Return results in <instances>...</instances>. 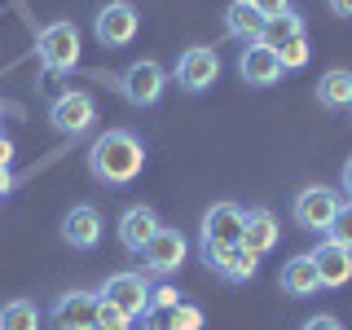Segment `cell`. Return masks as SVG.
Wrapping results in <instances>:
<instances>
[{
    "mask_svg": "<svg viewBox=\"0 0 352 330\" xmlns=\"http://www.w3.org/2000/svg\"><path fill=\"white\" fill-rule=\"evenodd\" d=\"M141 330H176V308H146L141 313Z\"/></svg>",
    "mask_w": 352,
    "mask_h": 330,
    "instance_id": "obj_24",
    "label": "cell"
},
{
    "mask_svg": "<svg viewBox=\"0 0 352 330\" xmlns=\"http://www.w3.org/2000/svg\"><path fill=\"white\" fill-rule=\"evenodd\" d=\"M93 36L102 49H128L141 36V9L132 0H110L93 14Z\"/></svg>",
    "mask_w": 352,
    "mask_h": 330,
    "instance_id": "obj_5",
    "label": "cell"
},
{
    "mask_svg": "<svg viewBox=\"0 0 352 330\" xmlns=\"http://www.w3.org/2000/svg\"><path fill=\"white\" fill-rule=\"evenodd\" d=\"M9 190H14V172H9V168H0V203L9 198Z\"/></svg>",
    "mask_w": 352,
    "mask_h": 330,
    "instance_id": "obj_32",
    "label": "cell"
},
{
    "mask_svg": "<svg viewBox=\"0 0 352 330\" xmlns=\"http://www.w3.org/2000/svg\"><path fill=\"white\" fill-rule=\"evenodd\" d=\"M97 330H137L132 322H119V326H97Z\"/></svg>",
    "mask_w": 352,
    "mask_h": 330,
    "instance_id": "obj_33",
    "label": "cell"
},
{
    "mask_svg": "<svg viewBox=\"0 0 352 330\" xmlns=\"http://www.w3.org/2000/svg\"><path fill=\"white\" fill-rule=\"evenodd\" d=\"M150 295H154V286L146 282V273L124 269V273H110V278L102 282L97 300L110 304L119 317H128V322H141V313L150 308Z\"/></svg>",
    "mask_w": 352,
    "mask_h": 330,
    "instance_id": "obj_4",
    "label": "cell"
},
{
    "mask_svg": "<svg viewBox=\"0 0 352 330\" xmlns=\"http://www.w3.org/2000/svg\"><path fill=\"white\" fill-rule=\"evenodd\" d=\"M203 264L216 273L220 282H234V286H242V282H251L260 273V256H251L247 247H203Z\"/></svg>",
    "mask_w": 352,
    "mask_h": 330,
    "instance_id": "obj_13",
    "label": "cell"
},
{
    "mask_svg": "<svg viewBox=\"0 0 352 330\" xmlns=\"http://www.w3.org/2000/svg\"><path fill=\"white\" fill-rule=\"evenodd\" d=\"M40 308L36 300H9L0 304V330H40Z\"/></svg>",
    "mask_w": 352,
    "mask_h": 330,
    "instance_id": "obj_22",
    "label": "cell"
},
{
    "mask_svg": "<svg viewBox=\"0 0 352 330\" xmlns=\"http://www.w3.org/2000/svg\"><path fill=\"white\" fill-rule=\"evenodd\" d=\"M313 256V269L317 278H322V286H330V291H339V286L352 282V251L339 247V242H317V251H308Z\"/></svg>",
    "mask_w": 352,
    "mask_h": 330,
    "instance_id": "obj_18",
    "label": "cell"
},
{
    "mask_svg": "<svg viewBox=\"0 0 352 330\" xmlns=\"http://www.w3.org/2000/svg\"><path fill=\"white\" fill-rule=\"evenodd\" d=\"M278 242H282V225L269 207H251V212L242 216V247H247L251 256H269Z\"/></svg>",
    "mask_w": 352,
    "mask_h": 330,
    "instance_id": "obj_17",
    "label": "cell"
},
{
    "mask_svg": "<svg viewBox=\"0 0 352 330\" xmlns=\"http://www.w3.org/2000/svg\"><path fill=\"white\" fill-rule=\"evenodd\" d=\"M150 304H154V308H181L185 300H181V291H176V286H154Z\"/></svg>",
    "mask_w": 352,
    "mask_h": 330,
    "instance_id": "obj_26",
    "label": "cell"
},
{
    "mask_svg": "<svg viewBox=\"0 0 352 330\" xmlns=\"http://www.w3.org/2000/svg\"><path fill=\"white\" fill-rule=\"evenodd\" d=\"M53 330H97V291H66L49 308Z\"/></svg>",
    "mask_w": 352,
    "mask_h": 330,
    "instance_id": "obj_15",
    "label": "cell"
},
{
    "mask_svg": "<svg viewBox=\"0 0 352 330\" xmlns=\"http://www.w3.org/2000/svg\"><path fill=\"white\" fill-rule=\"evenodd\" d=\"M251 5H256L264 18H282V14H295V9H291V0H251Z\"/></svg>",
    "mask_w": 352,
    "mask_h": 330,
    "instance_id": "obj_27",
    "label": "cell"
},
{
    "mask_svg": "<svg viewBox=\"0 0 352 330\" xmlns=\"http://www.w3.org/2000/svg\"><path fill=\"white\" fill-rule=\"evenodd\" d=\"M317 106L352 110V71H348V66H330L322 80H317Z\"/></svg>",
    "mask_w": 352,
    "mask_h": 330,
    "instance_id": "obj_21",
    "label": "cell"
},
{
    "mask_svg": "<svg viewBox=\"0 0 352 330\" xmlns=\"http://www.w3.org/2000/svg\"><path fill=\"white\" fill-rule=\"evenodd\" d=\"M339 207H344V198H339L335 190H330V185H308V190H300V194H295V203H291V216H295V225H300V229L326 234Z\"/></svg>",
    "mask_w": 352,
    "mask_h": 330,
    "instance_id": "obj_8",
    "label": "cell"
},
{
    "mask_svg": "<svg viewBox=\"0 0 352 330\" xmlns=\"http://www.w3.org/2000/svg\"><path fill=\"white\" fill-rule=\"evenodd\" d=\"M172 75L185 93H207V88L220 80V53L207 49V44H194V49H185L181 58H176Z\"/></svg>",
    "mask_w": 352,
    "mask_h": 330,
    "instance_id": "obj_10",
    "label": "cell"
},
{
    "mask_svg": "<svg viewBox=\"0 0 352 330\" xmlns=\"http://www.w3.org/2000/svg\"><path fill=\"white\" fill-rule=\"evenodd\" d=\"M339 190L348 194V203H352V159L344 163V172H339Z\"/></svg>",
    "mask_w": 352,
    "mask_h": 330,
    "instance_id": "obj_31",
    "label": "cell"
},
{
    "mask_svg": "<svg viewBox=\"0 0 352 330\" xmlns=\"http://www.w3.org/2000/svg\"><path fill=\"white\" fill-rule=\"evenodd\" d=\"M185 256H190V242H185V234L163 225L159 234L150 238V247L141 251V269L154 273V278H172V273L185 264Z\"/></svg>",
    "mask_w": 352,
    "mask_h": 330,
    "instance_id": "obj_9",
    "label": "cell"
},
{
    "mask_svg": "<svg viewBox=\"0 0 352 330\" xmlns=\"http://www.w3.org/2000/svg\"><path fill=\"white\" fill-rule=\"evenodd\" d=\"M264 18L251 0H229V9H225V31L234 40H242V44H256L260 36H264Z\"/></svg>",
    "mask_w": 352,
    "mask_h": 330,
    "instance_id": "obj_20",
    "label": "cell"
},
{
    "mask_svg": "<svg viewBox=\"0 0 352 330\" xmlns=\"http://www.w3.org/2000/svg\"><path fill=\"white\" fill-rule=\"evenodd\" d=\"M326 238L352 251V203H344V207L335 212V220H330V229H326Z\"/></svg>",
    "mask_w": 352,
    "mask_h": 330,
    "instance_id": "obj_23",
    "label": "cell"
},
{
    "mask_svg": "<svg viewBox=\"0 0 352 330\" xmlns=\"http://www.w3.org/2000/svg\"><path fill=\"white\" fill-rule=\"evenodd\" d=\"M97 124V102H93V93H62L58 102L49 106V128L58 132V137H84L88 128Z\"/></svg>",
    "mask_w": 352,
    "mask_h": 330,
    "instance_id": "obj_7",
    "label": "cell"
},
{
    "mask_svg": "<svg viewBox=\"0 0 352 330\" xmlns=\"http://www.w3.org/2000/svg\"><path fill=\"white\" fill-rule=\"evenodd\" d=\"M14 154H18V146L9 137H0V168H14Z\"/></svg>",
    "mask_w": 352,
    "mask_h": 330,
    "instance_id": "obj_29",
    "label": "cell"
},
{
    "mask_svg": "<svg viewBox=\"0 0 352 330\" xmlns=\"http://www.w3.org/2000/svg\"><path fill=\"white\" fill-rule=\"evenodd\" d=\"M36 58L49 75H71L80 66V27L75 22H49L36 36Z\"/></svg>",
    "mask_w": 352,
    "mask_h": 330,
    "instance_id": "obj_3",
    "label": "cell"
},
{
    "mask_svg": "<svg viewBox=\"0 0 352 330\" xmlns=\"http://www.w3.org/2000/svg\"><path fill=\"white\" fill-rule=\"evenodd\" d=\"M176 330H203V308H198V304H181V308H176Z\"/></svg>",
    "mask_w": 352,
    "mask_h": 330,
    "instance_id": "obj_25",
    "label": "cell"
},
{
    "mask_svg": "<svg viewBox=\"0 0 352 330\" xmlns=\"http://www.w3.org/2000/svg\"><path fill=\"white\" fill-rule=\"evenodd\" d=\"M300 330H344V322H339L335 313H317V317H308Z\"/></svg>",
    "mask_w": 352,
    "mask_h": 330,
    "instance_id": "obj_28",
    "label": "cell"
},
{
    "mask_svg": "<svg viewBox=\"0 0 352 330\" xmlns=\"http://www.w3.org/2000/svg\"><path fill=\"white\" fill-rule=\"evenodd\" d=\"M260 44H269V49L278 53L286 71H304L308 58H313V49H308V27H304V18H300V14L269 18V22H264Z\"/></svg>",
    "mask_w": 352,
    "mask_h": 330,
    "instance_id": "obj_2",
    "label": "cell"
},
{
    "mask_svg": "<svg viewBox=\"0 0 352 330\" xmlns=\"http://www.w3.org/2000/svg\"><path fill=\"white\" fill-rule=\"evenodd\" d=\"M0 115H5V106H0Z\"/></svg>",
    "mask_w": 352,
    "mask_h": 330,
    "instance_id": "obj_34",
    "label": "cell"
},
{
    "mask_svg": "<svg viewBox=\"0 0 352 330\" xmlns=\"http://www.w3.org/2000/svg\"><path fill=\"white\" fill-rule=\"evenodd\" d=\"M62 242L71 251H93L97 242H102V234H106V220H102V212L97 207H88V203H80V207H71V212L62 216Z\"/></svg>",
    "mask_w": 352,
    "mask_h": 330,
    "instance_id": "obj_16",
    "label": "cell"
},
{
    "mask_svg": "<svg viewBox=\"0 0 352 330\" xmlns=\"http://www.w3.org/2000/svg\"><path fill=\"white\" fill-rule=\"evenodd\" d=\"M242 207L238 203H212L203 212V225H198V238L203 247H238L242 242Z\"/></svg>",
    "mask_w": 352,
    "mask_h": 330,
    "instance_id": "obj_12",
    "label": "cell"
},
{
    "mask_svg": "<svg viewBox=\"0 0 352 330\" xmlns=\"http://www.w3.org/2000/svg\"><path fill=\"white\" fill-rule=\"evenodd\" d=\"M119 97H124L128 106H137V110H150L154 102L163 97V88H168V71H163L154 58H141V62H132L124 75H119Z\"/></svg>",
    "mask_w": 352,
    "mask_h": 330,
    "instance_id": "obj_6",
    "label": "cell"
},
{
    "mask_svg": "<svg viewBox=\"0 0 352 330\" xmlns=\"http://www.w3.org/2000/svg\"><path fill=\"white\" fill-rule=\"evenodd\" d=\"M88 172H93V181L110 185V190L132 185L146 172V146H141V137L128 128H106L88 146Z\"/></svg>",
    "mask_w": 352,
    "mask_h": 330,
    "instance_id": "obj_1",
    "label": "cell"
},
{
    "mask_svg": "<svg viewBox=\"0 0 352 330\" xmlns=\"http://www.w3.org/2000/svg\"><path fill=\"white\" fill-rule=\"evenodd\" d=\"M238 75H242V84H251V88H273V84H282L286 66H282V58L269 49V44L256 40V44H242Z\"/></svg>",
    "mask_w": 352,
    "mask_h": 330,
    "instance_id": "obj_14",
    "label": "cell"
},
{
    "mask_svg": "<svg viewBox=\"0 0 352 330\" xmlns=\"http://www.w3.org/2000/svg\"><path fill=\"white\" fill-rule=\"evenodd\" d=\"M163 229V220H159V212L154 207H146V203H132V207H124L119 212V220H115V234H119V247L128 251V256H141V251L150 247V238Z\"/></svg>",
    "mask_w": 352,
    "mask_h": 330,
    "instance_id": "obj_11",
    "label": "cell"
},
{
    "mask_svg": "<svg viewBox=\"0 0 352 330\" xmlns=\"http://www.w3.org/2000/svg\"><path fill=\"white\" fill-rule=\"evenodd\" d=\"M278 286H282V295H291V300H308V295H317L322 291V278H317V269H313V256H291L282 264V273H278Z\"/></svg>",
    "mask_w": 352,
    "mask_h": 330,
    "instance_id": "obj_19",
    "label": "cell"
},
{
    "mask_svg": "<svg viewBox=\"0 0 352 330\" xmlns=\"http://www.w3.org/2000/svg\"><path fill=\"white\" fill-rule=\"evenodd\" d=\"M326 9L335 18H352V0H326Z\"/></svg>",
    "mask_w": 352,
    "mask_h": 330,
    "instance_id": "obj_30",
    "label": "cell"
}]
</instances>
